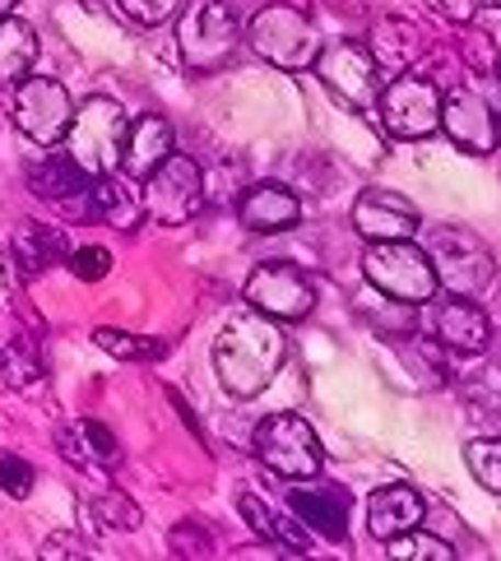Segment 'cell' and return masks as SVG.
I'll return each instance as SVG.
<instances>
[{"mask_svg":"<svg viewBox=\"0 0 501 561\" xmlns=\"http://www.w3.org/2000/svg\"><path fill=\"white\" fill-rule=\"evenodd\" d=\"M288 363V339L260 311H237L214 339V371L237 399H255L274 386L278 367Z\"/></svg>","mask_w":501,"mask_h":561,"instance_id":"1","label":"cell"},{"mask_svg":"<svg viewBox=\"0 0 501 561\" xmlns=\"http://www.w3.org/2000/svg\"><path fill=\"white\" fill-rule=\"evenodd\" d=\"M428 260L436 270V288H446L455 297H483L497 278V260L483 247V237H474L469 228L436 224L428 232Z\"/></svg>","mask_w":501,"mask_h":561,"instance_id":"2","label":"cell"},{"mask_svg":"<svg viewBox=\"0 0 501 561\" xmlns=\"http://www.w3.org/2000/svg\"><path fill=\"white\" fill-rule=\"evenodd\" d=\"M177 47L191 70H218L242 47V19L232 14L228 0H191L177 14Z\"/></svg>","mask_w":501,"mask_h":561,"instance_id":"3","label":"cell"},{"mask_svg":"<svg viewBox=\"0 0 501 561\" xmlns=\"http://www.w3.org/2000/svg\"><path fill=\"white\" fill-rule=\"evenodd\" d=\"M126 112L116 98H84V107H75V122L66 130L70 158L89 176H103L122 168V149H126Z\"/></svg>","mask_w":501,"mask_h":561,"instance_id":"4","label":"cell"},{"mask_svg":"<svg viewBox=\"0 0 501 561\" xmlns=\"http://www.w3.org/2000/svg\"><path fill=\"white\" fill-rule=\"evenodd\" d=\"M363 274L390 302L418 307V302H432L436 297V270H432L428 251L413 247V237H405V242H367Z\"/></svg>","mask_w":501,"mask_h":561,"instance_id":"5","label":"cell"},{"mask_svg":"<svg viewBox=\"0 0 501 561\" xmlns=\"http://www.w3.org/2000/svg\"><path fill=\"white\" fill-rule=\"evenodd\" d=\"M251 51L278 70H307L320 56V28L293 5H265L251 19Z\"/></svg>","mask_w":501,"mask_h":561,"instance_id":"6","label":"cell"},{"mask_svg":"<svg viewBox=\"0 0 501 561\" xmlns=\"http://www.w3.org/2000/svg\"><path fill=\"white\" fill-rule=\"evenodd\" d=\"M255 455L265 459V469H274L288 483H303L316 478L326 465V450L316 440V427L303 413H270L265 423L255 427Z\"/></svg>","mask_w":501,"mask_h":561,"instance_id":"7","label":"cell"},{"mask_svg":"<svg viewBox=\"0 0 501 561\" xmlns=\"http://www.w3.org/2000/svg\"><path fill=\"white\" fill-rule=\"evenodd\" d=\"M145 214L158 218V224H191L205 205V172H200L195 158L186 153H168L149 176H145Z\"/></svg>","mask_w":501,"mask_h":561,"instance_id":"8","label":"cell"},{"mask_svg":"<svg viewBox=\"0 0 501 561\" xmlns=\"http://www.w3.org/2000/svg\"><path fill=\"white\" fill-rule=\"evenodd\" d=\"M75 122V103L56 79H19L14 89V126L24 130L33 145H61L66 130Z\"/></svg>","mask_w":501,"mask_h":561,"instance_id":"9","label":"cell"},{"mask_svg":"<svg viewBox=\"0 0 501 561\" xmlns=\"http://www.w3.org/2000/svg\"><path fill=\"white\" fill-rule=\"evenodd\" d=\"M316 75L326 79V89L349 107H372L376 93H380V66L367 43H334V47H320L316 56Z\"/></svg>","mask_w":501,"mask_h":561,"instance_id":"10","label":"cell"},{"mask_svg":"<svg viewBox=\"0 0 501 561\" xmlns=\"http://www.w3.org/2000/svg\"><path fill=\"white\" fill-rule=\"evenodd\" d=\"M380 122L390 139H428L441 130V93L418 75H395V84L380 93Z\"/></svg>","mask_w":501,"mask_h":561,"instance_id":"11","label":"cell"},{"mask_svg":"<svg viewBox=\"0 0 501 561\" xmlns=\"http://www.w3.org/2000/svg\"><path fill=\"white\" fill-rule=\"evenodd\" d=\"M247 302L270 316V320H303L311 307H316V288L311 278L297 270V265H284V260H270V265H260L251 278H247Z\"/></svg>","mask_w":501,"mask_h":561,"instance_id":"12","label":"cell"},{"mask_svg":"<svg viewBox=\"0 0 501 561\" xmlns=\"http://www.w3.org/2000/svg\"><path fill=\"white\" fill-rule=\"evenodd\" d=\"M428 330L441 348H451L459 357H478L488 348L492 339V325H488V311L474 302V297H455L446 293L441 302H432L428 311Z\"/></svg>","mask_w":501,"mask_h":561,"instance_id":"13","label":"cell"},{"mask_svg":"<svg viewBox=\"0 0 501 561\" xmlns=\"http://www.w3.org/2000/svg\"><path fill=\"white\" fill-rule=\"evenodd\" d=\"M29 191L47 205L66 209L75 218H98L93 205V176L75 163V158H47V163H33L29 168Z\"/></svg>","mask_w":501,"mask_h":561,"instance_id":"14","label":"cell"},{"mask_svg":"<svg viewBox=\"0 0 501 561\" xmlns=\"http://www.w3.org/2000/svg\"><path fill=\"white\" fill-rule=\"evenodd\" d=\"M441 130L465 153H492L497 149V112L488 107L483 93H469V89H455L451 98H441Z\"/></svg>","mask_w":501,"mask_h":561,"instance_id":"15","label":"cell"},{"mask_svg":"<svg viewBox=\"0 0 501 561\" xmlns=\"http://www.w3.org/2000/svg\"><path fill=\"white\" fill-rule=\"evenodd\" d=\"M418 224H423L418 209L395 191H363L353 205V228L367 242H405L418 232Z\"/></svg>","mask_w":501,"mask_h":561,"instance_id":"16","label":"cell"},{"mask_svg":"<svg viewBox=\"0 0 501 561\" xmlns=\"http://www.w3.org/2000/svg\"><path fill=\"white\" fill-rule=\"evenodd\" d=\"M288 506H293V515L303 519V525L311 529V534H320V538H330V543H339V538H349V511H353V501H349V492L344 488H311L307 478L293 488V496H288Z\"/></svg>","mask_w":501,"mask_h":561,"instance_id":"17","label":"cell"},{"mask_svg":"<svg viewBox=\"0 0 501 561\" xmlns=\"http://www.w3.org/2000/svg\"><path fill=\"white\" fill-rule=\"evenodd\" d=\"M423 515H428L423 496H418L409 483H386L367 496V529H372V538H380V543H390L395 534L418 529Z\"/></svg>","mask_w":501,"mask_h":561,"instance_id":"18","label":"cell"},{"mask_svg":"<svg viewBox=\"0 0 501 561\" xmlns=\"http://www.w3.org/2000/svg\"><path fill=\"white\" fill-rule=\"evenodd\" d=\"M168 153H177V135L163 116H139L126 130V149H122V172L130 182H145V176L163 163Z\"/></svg>","mask_w":501,"mask_h":561,"instance_id":"19","label":"cell"},{"mask_svg":"<svg viewBox=\"0 0 501 561\" xmlns=\"http://www.w3.org/2000/svg\"><path fill=\"white\" fill-rule=\"evenodd\" d=\"M237 214H242V224L251 232H284V228H293L297 218H303V199H297L288 186H278V182H260V186H251L242 195Z\"/></svg>","mask_w":501,"mask_h":561,"instance_id":"20","label":"cell"},{"mask_svg":"<svg viewBox=\"0 0 501 561\" xmlns=\"http://www.w3.org/2000/svg\"><path fill=\"white\" fill-rule=\"evenodd\" d=\"M93 205H98V218L112 228H139V218H145V199H139L130 191L126 176H116V172H103V176H93Z\"/></svg>","mask_w":501,"mask_h":561,"instance_id":"21","label":"cell"},{"mask_svg":"<svg viewBox=\"0 0 501 561\" xmlns=\"http://www.w3.org/2000/svg\"><path fill=\"white\" fill-rule=\"evenodd\" d=\"M33 61H37V33L19 14H5L0 19V84L29 79Z\"/></svg>","mask_w":501,"mask_h":561,"instance_id":"22","label":"cell"},{"mask_svg":"<svg viewBox=\"0 0 501 561\" xmlns=\"http://www.w3.org/2000/svg\"><path fill=\"white\" fill-rule=\"evenodd\" d=\"M70 247H66V237L56 232V228H43V224H24L14 237V260H19V270H24V278H37L43 270H52L56 260H66Z\"/></svg>","mask_w":501,"mask_h":561,"instance_id":"23","label":"cell"},{"mask_svg":"<svg viewBox=\"0 0 501 561\" xmlns=\"http://www.w3.org/2000/svg\"><path fill=\"white\" fill-rule=\"evenodd\" d=\"M0 380H5L10 390H29L43 380V353H37L33 339H10V344L0 348Z\"/></svg>","mask_w":501,"mask_h":561,"instance_id":"24","label":"cell"},{"mask_svg":"<svg viewBox=\"0 0 501 561\" xmlns=\"http://www.w3.org/2000/svg\"><path fill=\"white\" fill-rule=\"evenodd\" d=\"M372 56H376V66L380 70H395V75H405V66L413 61V47H418V37H413V28L409 24H376V33H372Z\"/></svg>","mask_w":501,"mask_h":561,"instance_id":"25","label":"cell"},{"mask_svg":"<svg viewBox=\"0 0 501 561\" xmlns=\"http://www.w3.org/2000/svg\"><path fill=\"white\" fill-rule=\"evenodd\" d=\"M84 515L93 519V534H126V529H139V506L122 492H103L84 501Z\"/></svg>","mask_w":501,"mask_h":561,"instance_id":"26","label":"cell"},{"mask_svg":"<svg viewBox=\"0 0 501 561\" xmlns=\"http://www.w3.org/2000/svg\"><path fill=\"white\" fill-rule=\"evenodd\" d=\"M93 344L112 353V357H122V363H153V357H163L168 344L163 339H145V334H126V330H93Z\"/></svg>","mask_w":501,"mask_h":561,"instance_id":"27","label":"cell"},{"mask_svg":"<svg viewBox=\"0 0 501 561\" xmlns=\"http://www.w3.org/2000/svg\"><path fill=\"white\" fill-rule=\"evenodd\" d=\"M469 459V473L483 483L492 496H501V436H483V440H469L465 446Z\"/></svg>","mask_w":501,"mask_h":561,"instance_id":"28","label":"cell"},{"mask_svg":"<svg viewBox=\"0 0 501 561\" xmlns=\"http://www.w3.org/2000/svg\"><path fill=\"white\" fill-rule=\"evenodd\" d=\"M390 557H399V561H451L455 557V548L446 543V538H436V534H395L390 538Z\"/></svg>","mask_w":501,"mask_h":561,"instance_id":"29","label":"cell"},{"mask_svg":"<svg viewBox=\"0 0 501 561\" xmlns=\"http://www.w3.org/2000/svg\"><path fill=\"white\" fill-rule=\"evenodd\" d=\"M116 5H122V14L130 19V24L158 28V24H168V19L182 10V0H116Z\"/></svg>","mask_w":501,"mask_h":561,"instance_id":"30","label":"cell"},{"mask_svg":"<svg viewBox=\"0 0 501 561\" xmlns=\"http://www.w3.org/2000/svg\"><path fill=\"white\" fill-rule=\"evenodd\" d=\"M237 511H242V519L251 525L255 538H265V543H278V515H274L255 492H242V496H237Z\"/></svg>","mask_w":501,"mask_h":561,"instance_id":"31","label":"cell"},{"mask_svg":"<svg viewBox=\"0 0 501 561\" xmlns=\"http://www.w3.org/2000/svg\"><path fill=\"white\" fill-rule=\"evenodd\" d=\"M168 548H172L177 557H209V552H214V538H209L205 525H195V519H182V525L168 534Z\"/></svg>","mask_w":501,"mask_h":561,"instance_id":"32","label":"cell"},{"mask_svg":"<svg viewBox=\"0 0 501 561\" xmlns=\"http://www.w3.org/2000/svg\"><path fill=\"white\" fill-rule=\"evenodd\" d=\"M79 432H84V440H89V455H93V465H103V469H112L116 459H122V446H116V436L98 423V417H79Z\"/></svg>","mask_w":501,"mask_h":561,"instance_id":"33","label":"cell"},{"mask_svg":"<svg viewBox=\"0 0 501 561\" xmlns=\"http://www.w3.org/2000/svg\"><path fill=\"white\" fill-rule=\"evenodd\" d=\"M0 492L10 496H29L33 492V465L19 459L14 450H0Z\"/></svg>","mask_w":501,"mask_h":561,"instance_id":"34","label":"cell"},{"mask_svg":"<svg viewBox=\"0 0 501 561\" xmlns=\"http://www.w3.org/2000/svg\"><path fill=\"white\" fill-rule=\"evenodd\" d=\"M70 270H75V278H84V284H98V278H107L112 255L103 247H79V251H70Z\"/></svg>","mask_w":501,"mask_h":561,"instance_id":"35","label":"cell"},{"mask_svg":"<svg viewBox=\"0 0 501 561\" xmlns=\"http://www.w3.org/2000/svg\"><path fill=\"white\" fill-rule=\"evenodd\" d=\"M56 450H61L75 469H93V455H89V440H84V432H79V423L75 427H61L56 432Z\"/></svg>","mask_w":501,"mask_h":561,"instance_id":"36","label":"cell"},{"mask_svg":"<svg viewBox=\"0 0 501 561\" xmlns=\"http://www.w3.org/2000/svg\"><path fill=\"white\" fill-rule=\"evenodd\" d=\"M432 14L451 19V24H469V19L478 14V0H428Z\"/></svg>","mask_w":501,"mask_h":561,"instance_id":"37","label":"cell"},{"mask_svg":"<svg viewBox=\"0 0 501 561\" xmlns=\"http://www.w3.org/2000/svg\"><path fill=\"white\" fill-rule=\"evenodd\" d=\"M43 557L56 561V557H84V548L70 543V538H52V543H43Z\"/></svg>","mask_w":501,"mask_h":561,"instance_id":"38","label":"cell"},{"mask_svg":"<svg viewBox=\"0 0 501 561\" xmlns=\"http://www.w3.org/2000/svg\"><path fill=\"white\" fill-rule=\"evenodd\" d=\"M5 14H14V0H0V19H5Z\"/></svg>","mask_w":501,"mask_h":561,"instance_id":"39","label":"cell"},{"mask_svg":"<svg viewBox=\"0 0 501 561\" xmlns=\"http://www.w3.org/2000/svg\"><path fill=\"white\" fill-rule=\"evenodd\" d=\"M478 5H483V10H501V0H478Z\"/></svg>","mask_w":501,"mask_h":561,"instance_id":"40","label":"cell"},{"mask_svg":"<svg viewBox=\"0 0 501 561\" xmlns=\"http://www.w3.org/2000/svg\"><path fill=\"white\" fill-rule=\"evenodd\" d=\"M497 75H501V66H497Z\"/></svg>","mask_w":501,"mask_h":561,"instance_id":"41","label":"cell"}]
</instances>
